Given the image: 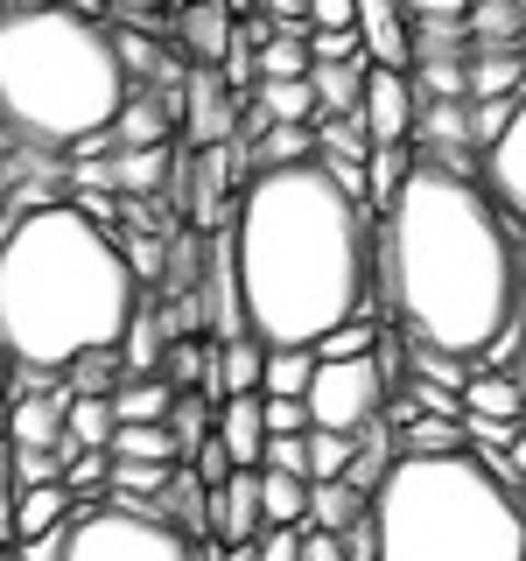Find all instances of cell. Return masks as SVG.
Returning a JSON list of instances; mask_svg holds the SVG:
<instances>
[{"label":"cell","mask_w":526,"mask_h":561,"mask_svg":"<svg viewBox=\"0 0 526 561\" xmlns=\"http://www.w3.org/2000/svg\"><path fill=\"white\" fill-rule=\"evenodd\" d=\"M519 260L526 239L478 175L414 162L400 197L379 210L373 295L408 344L478 365L519 323Z\"/></svg>","instance_id":"6da1fadb"},{"label":"cell","mask_w":526,"mask_h":561,"mask_svg":"<svg viewBox=\"0 0 526 561\" xmlns=\"http://www.w3.org/2000/svg\"><path fill=\"white\" fill-rule=\"evenodd\" d=\"M232 274L245 337L267 351H316L373 309L379 210L344 197L323 162L260 169L232 197Z\"/></svg>","instance_id":"7a4b0ae2"},{"label":"cell","mask_w":526,"mask_h":561,"mask_svg":"<svg viewBox=\"0 0 526 561\" xmlns=\"http://www.w3.org/2000/svg\"><path fill=\"white\" fill-rule=\"evenodd\" d=\"M140 323V274L105 225L78 204L14 218L0 239V358L14 373L64 379L78 358L119 351Z\"/></svg>","instance_id":"3957f363"},{"label":"cell","mask_w":526,"mask_h":561,"mask_svg":"<svg viewBox=\"0 0 526 561\" xmlns=\"http://www.w3.org/2000/svg\"><path fill=\"white\" fill-rule=\"evenodd\" d=\"M127 113V64L113 28L57 0L0 8V134L22 148H92Z\"/></svg>","instance_id":"277c9868"},{"label":"cell","mask_w":526,"mask_h":561,"mask_svg":"<svg viewBox=\"0 0 526 561\" xmlns=\"http://www.w3.org/2000/svg\"><path fill=\"white\" fill-rule=\"evenodd\" d=\"M379 561H526V491L470 449L400 456L373 491Z\"/></svg>","instance_id":"5b68a950"},{"label":"cell","mask_w":526,"mask_h":561,"mask_svg":"<svg viewBox=\"0 0 526 561\" xmlns=\"http://www.w3.org/2000/svg\"><path fill=\"white\" fill-rule=\"evenodd\" d=\"M64 561H218L210 540H190L155 505H78L64 534Z\"/></svg>","instance_id":"8992f818"},{"label":"cell","mask_w":526,"mask_h":561,"mask_svg":"<svg viewBox=\"0 0 526 561\" xmlns=\"http://www.w3.org/2000/svg\"><path fill=\"white\" fill-rule=\"evenodd\" d=\"M386 386L379 358H338L323 365L316 358V379H309V428H330V435H365L373 421H386Z\"/></svg>","instance_id":"52a82bcc"},{"label":"cell","mask_w":526,"mask_h":561,"mask_svg":"<svg viewBox=\"0 0 526 561\" xmlns=\"http://www.w3.org/2000/svg\"><path fill=\"white\" fill-rule=\"evenodd\" d=\"M358 119H365V140H373V148H408V140H414V119H421V92H414L408 70H379V64L365 70Z\"/></svg>","instance_id":"ba28073f"},{"label":"cell","mask_w":526,"mask_h":561,"mask_svg":"<svg viewBox=\"0 0 526 561\" xmlns=\"http://www.w3.org/2000/svg\"><path fill=\"white\" fill-rule=\"evenodd\" d=\"M484 197L499 204L513 225H526V99H519L513 127L484 148Z\"/></svg>","instance_id":"9c48e42d"},{"label":"cell","mask_w":526,"mask_h":561,"mask_svg":"<svg viewBox=\"0 0 526 561\" xmlns=\"http://www.w3.org/2000/svg\"><path fill=\"white\" fill-rule=\"evenodd\" d=\"M267 534V513H260V470H232L218 491H210V540L218 548H253Z\"/></svg>","instance_id":"30bf717a"},{"label":"cell","mask_w":526,"mask_h":561,"mask_svg":"<svg viewBox=\"0 0 526 561\" xmlns=\"http://www.w3.org/2000/svg\"><path fill=\"white\" fill-rule=\"evenodd\" d=\"M358 49L379 70H414V14L400 0H358Z\"/></svg>","instance_id":"8fae6325"},{"label":"cell","mask_w":526,"mask_h":561,"mask_svg":"<svg viewBox=\"0 0 526 561\" xmlns=\"http://www.w3.org/2000/svg\"><path fill=\"white\" fill-rule=\"evenodd\" d=\"M175 49H183V70H218L225 49H232V14L225 0H190L175 14Z\"/></svg>","instance_id":"7c38bea8"},{"label":"cell","mask_w":526,"mask_h":561,"mask_svg":"<svg viewBox=\"0 0 526 561\" xmlns=\"http://www.w3.org/2000/svg\"><path fill=\"white\" fill-rule=\"evenodd\" d=\"M183 119H190V148H225L232 140V99H225L218 70H183Z\"/></svg>","instance_id":"4fadbf2b"},{"label":"cell","mask_w":526,"mask_h":561,"mask_svg":"<svg viewBox=\"0 0 526 561\" xmlns=\"http://www.w3.org/2000/svg\"><path fill=\"white\" fill-rule=\"evenodd\" d=\"M218 449L232 456V470H260V456H267V408H260V393L218 400Z\"/></svg>","instance_id":"5bb4252c"},{"label":"cell","mask_w":526,"mask_h":561,"mask_svg":"<svg viewBox=\"0 0 526 561\" xmlns=\"http://www.w3.org/2000/svg\"><path fill=\"white\" fill-rule=\"evenodd\" d=\"M64 414H70V393H14L8 443L14 449H64Z\"/></svg>","instance_id":"9a60e30c"},{"label":"cell","mask_w":526,"mask_h":561,"mask_svg":"<svg viewBox=\"0 0 526 561\" xmlns=\"http://www.w3.org/2000/svg\"><path fill=\"white\" fill-rule=\"evenodd\" d=\"M155 513H162L175 534L210 540V484H204L190 463H175V470H169V484H162V499H155Z\"/></svg>","instance_id":"2e32d148"},{"label":"cell","mask_w":526,"mask_h":561,"mask_svg":"<svg viewBox=\"0 0 526 561\" xmlns=\"http://www.w3.org/2000/svg\"><path fill=\"white\" fill-rule=\"evenodd\" d=\"M365 70L373 64H309V92H316V113L323 119H358L365 105Z\"/></svg>","instance_id":"e0dca14e"},{"label":"cell","mask_w":526,"mask_h":561,"mask_svg":"<svg viewBox=\"0 0 526 561\" xmlns=\"http://www.w3.org/2000/svg\"><path fill=\"white\" fill-rule=\"evenodd\" d=\"M526 99V49H470V105Z\"/></svg>","instance_id":"ac0fdd59"},{"label":"cell","mask_w":526,"mask_h":561,"mask_svg":"<svg viewBox=\"0 0 526 561\" xmlns=\"http://www.w3.org/2000/svg\"><path fill=\"white\" fill-rule=\"evenodd\" d=\"M113 435H119L113 400H99V393H70V414H64V456H78V449H105V456H113Z\"/></svg>","instance_id":"d6986e66"},{"label":"cell","mask_w":526,"mask_h":561,"mask_svg":"<svg viewBox=\"0 0 526 561\" xmlns=\"http://www.w3.org/2000/svg\"><path fill=\"white\" fill-rule=\"evenodd\" d=\"M464 35H470V49H526V14H519V0H470Z\"/></svg>","instance_id":"ffe728a7"},{"label":"cell","mask_w":526,"mask_h":561,"mask_svg":"<svg viewBox=\"0 0 526 561\" xmlns=\"http://www.w3.org/2000/svg\"><path fill=\"white\" fill-rule=\"evenodd\" d=\"M365 513H373V499L365 491H351L344 478L338 484H309V526L316 534H351V526H365Z\"/></svg>","instance_id":"44dd1931"},{"label":"cell","mask_w":526,"mask_h":561,"mask_svg":"<svg viewBox=\"0 0 526 561\" xmlns=\"http://www.w3.org/2000/svg\"><path fill=\"white\" fill-rule=\"evenodd\" d=\"M253 105L274 119V127H316V92H309V78H260L253 84Z\"/></svg>","instance_id":"7402d4cb"},{"label":"cell","mask_w":526,"mask_h":561,"mask_svg":"<svg viewBox=\"0 0 526 561\" xmlns=\"http://www.w3.org/2000/svg\"><path fill=\"white\" fill-rule=\"evenodd\" d=\"M464 414H484V421H526V386L513 373H470L464 386Z\"/></svg>","instance_id":"603a6c76"},{"label":"cell","mask_w":526,"mask_h":561,"mask_svg":"<svg viewBox=\"0 0 526 561\" xmlns=\"http://www.w3.org/2000/svg\"><path fill=\"white\" fill-rule=\"evenodd\" d=\"M260 379H267V344H260V337H232V344H218V400L260 393Z\"/></svg>","instance_id":"cb8c5ba5"},{"label":"cell","mask_w":526,"mask_h":561,"mask_svg":"<svg viewBox=\"0 0 526 561\" xmlns=\"http://www.w3.org/2000/svg\"><path fill=\"white\" fill-rule=\"evenodd\" d=\"M113 463H162V470H175V463H183V449H175L169 421H134V428L113 435Z\"/></svg>","instance_id":"d4e9b609"},{"label":"cell","mask_w":526,"mask_h":561,"mask_svg":"<svg viewBox=\"0 0 526 561\" xmlns=\"http://www.w3.org/2000/svg\"><path fill=\"white\" fill-rule=\"evenodd\" d=\"M260 513H267V526H309V478L260 470Z\"/></svg>","instance_id":"484cf974"},{"label":"cell","mask_w":526,"mask_h":561,"mask_svg":"<svg viewBox=\"0 0 526 561\" xmlns=\"http://www.w3.org/2000/svg\"><path fill=\"white\" fill-rule=\"evenodd\" d=\"M169 435H175V449H183V463H190V456H197L210 435H218V408H210V393H175Z\"/></svg>","instance_id":"4316f807"},{"label":"cell","mask_w":526,"mask_h":561,"mask_svg":"<svg viewBox=\"0 0 526 561\" xmlns=\"http://www.w3.org/2000/svg\"><path fill=\"white\" fill-rule=\"evenodd\" d=\"M169 408H175V386L169 379H127V386H113L119 428H134V421H169Z\"/></svg>","instance_id":"83f0119b"},{"label":"cell","mask_w":526,"mask_h":561,"mask_svg":"<svg viewBox=\"0 0 526 561\" xmlns=\"http://www.w3.org/2000/svg\"><path fill=\"white\" fill-rule=\"evenodd\" d=\"M169 386H175V393H183V386H204V393L218 400V344L175 337L169 344Z\"/></svg>","instance_id":"f1b7e54d"},{"label":"cell","mask_w":526,"mask_h":561,"mask_svg":"<svg viewBox=\"0 0 526 561\" xmlns=\"http://www.w3.org/2000/svg\"><path fill=\"white\" fill-rule=\"evenodd\" d=\"M162 175H169V148L113 154V190H119V197H148V190H162Z\"/></svg>","instance_id":"f546056e"},{"label":"cell","mask_w":526,"mask_h":561,"mask_svg":"<svg viewBox=\"0 0 526 561\" xmlns=\"http://www.w3.org/2000/svg\"><path fill=\"white\" fill-rule=\"evenodd\" d=\"M309 379H316V351H267L260 393L267 400H309Z\"/></svg>","instance_id":"4dcf8cb0"},{"label":"cell","mask_w":526,"mask_h":561,"mask_svg":"<svg viewBox=\"0 0 526 561\" xmlns=\"http://www.w3.org/2000/svg\"><path fill=\"white\" fill-rule=\"evenodd\" d=\"M408 175H414V148H373V162H365V204L386 210Z\"/></svg>","instance_id":"1f68e13d"},{"label":"cell","mask_w":526,"mask_h":561,"mask_svg":"<svg viewBox=\"0 0 526 561\" xmlns=\"http://www.w3.org/2000/svg\"><path fill=\"white\" fill-rule=\"evenodd\" d=\"M408 78H414L421 105L428 99H464L470 105V57H428V64H414Z\"/></svg>","instance_id":"d6a6232c"},{"label":"cell","mask_w":526,"mask_h":561,"mask_svg":"<svg viewBox=\"0 0 526 561\" xmlns=\"http://www.w3.org/2000/svg\"><path fill=\"white\" fill-rule=\"evenodd\" d=\"M316 162V127H267V140L253 148V175L260 169H302Z\"/></svg>","instance_id":"836d02e7"},{"label":"cell","mask_w":526,"mask_h":561,"mask_svg":"<svg viewBox=\"0 0 526 561\" xmlns=\"http://www.w3.org/2000/svg\"><path fill=\"white\" fill-rule=\"evenodd\" d=\"M113 140L119 148H169V113L155 99H127V113L113 119Z\"/></svg>","instance_id":"e575fe53"},{"label":"cell","mask_w":526,"mask_h":561,"mask_svg":"<svg viewBox=\"0 0 526 561\" xmlns=\"http://www.w3.org/2000/svg\"><path fill=\"white\" fill-rule=\"evenodd\" d=\"M169 484L162 463H113V478H105V505H155Z\"/></svg>","instance_id":"d590c367"},{"label":"cell","mask_w":526,"mask_h":561,"mask_svg":"<svg viewBox=\"0 0 526 561\" xmlns=\"http://www.w3.org/2000/svg\"><path fill=\"white\" fill-rule=\"evenodd\" d=\"M393 443H400V456H456V449H464V421L421 414V421H408V428L393 435Z\"/></svg>","instance_id":"8d00e7d4"},{"label":"cell","mask_w":526,"mask_h":561,"mask_svg":"<svg viewBox=\"0 0 526 561\" xmlns=\"http://www.w3.org/2000/svg\"><path fill=\"white\" fill-rule=\"evenodd\" d=\"M105 478H113V456H105V449L64 456V484H70V499H78V505H99L105 499Z\"/></svg>","instance_id":"74e56055"},{"label":"cell","mask_w":526,"mask_h":561,"mask_svg":"<svg viewBox=\"0 0 526 561\" xmlns=\"http://www.w3.org/2000/svg\"><path fill=\"white\" fill-rule=\"evenodd\" d=\"M351 449H358V435L309 428V484H338L344 470H351Z\"/></svg>","instance_id":"f35d334b"},{"label":"cell","mask_w":526,"mask_h":561,"mask_svg":"<svg viewBox=\"0 0 526 561\" xmlns=\"http://www.w3.org/2000/svg\"><path fill=\"white\" fill-rule=\"evenodd\" d=\"M260 78H309V35H274V43H260Z\"/></svg>","instance_id":"ab89813d"},{"label":"cell","mask_w":526,"mask_h":561,"mask_svg":"<svg viewBox=\"0 0 526 561\" xmlns=\"http://www.w3.org/2000/svg\"><path fill=\"white\" fill-rule=\"evenodd\" d=\"M379 337H386V330H373V323L358 316V323L330 330V337L316 344V358H323V365H338V358H373V351H379Z\"/></svg>","instance_id":"60d3db41"},{"label":"cell","mask_w":526,"mask_h":561,"mask_svg":"<svg viewBox=\"0 0 526 561\" xmlns=\"http://www.w3.org/2000/svg\"><path fill=\"white\" fill-rule=\"evenodd\" d=\"M428 57H470L464 22H414V64H428Z\"/></svg>","instance_id":"b9f144b4"},{"label":"cell","mask_w":526,"mask_h":561,"mask_svg":"<svg viewBox=\"0 0 526 561\" xmlns=\"http://www.w3.org/2000/svg\"><path fill=\"white\" fill-rule=\"evenodd\" d=\"M14 449V443H8ZM14 484L35 491V484H64V449H14Z\"/></svg>","instance_id":"7bdbcfd3"},{"label":"cell","mask_w":526,"mask_h":561,"mask_svg":"<svg viewBox=\"0 0 526 561\" xmlns=\"http://www.w3.org/2000/svg\"><path fill=\"white\" fill-rule=\"evenodd\" d=\"M358 28H309V64H358Z\"/></svg>","instance_id":"ee69618b"},{"label":"cell","mask_w":526,"mask_h":561,"mask_svg":"<svg viewBox=\"0 0 526 561\" xmlns=\"http://www.w3.org/2000/svg\"><path fill=\"white\" fill-rule=\"evenodd\" d=\"M260 470H288V478H309V435H267V456Z\"/></svg>","instance_id":"f6af8a7d"},{"label":"cell","mask_w":526,"mask_h":561,"mask_svg":"<svg viewBox=\"0 0 526 561\" xmlns=\"http://www.w3.org/2000/svg\"><path fill=\"white\" fill-rule=\"evenodd\" d=\"M513 113H519V99H484V105H470V134H478V148H491V140L513 127Z\"/></svg>","instance_id":"bcb514c9"},{"label":"cell","mask_w":526,"mask_h":561,"mask_svg":"<svg viewBox=\"0 0 526 561\" xmlns=\"http://www.w3.org/2000/svg\"><path fill=\"white\" fill-rule=\"evenodd\" d=\"M14 505H22V484H14V449L0 435V548H14Z\"/></svg>","instance_id":"7dc6e473"},{"label":"cell","mask_w":526,"mask_h":561,"mask_svg":"<svg viewBox=\"0 0 526 561\" xmlns=\"http://www.w3.org/2000/svg\"><path fill=\"white\" fill-rule=\"evenodd\" d=\"M260 408H267V435H309V400H267L260 393Z\"/></svg>","instance_id":"c3c4849f"},{"label":"cell","mask_w":526,"mask_h":561,"mask_svg":"<svg viewBox=\"0 0 526 561\" xmlns=\"http://www.w3.org/2000/svg\"><path fill=\"white\" fill-rule=\"evenodd\" d=\"M302 534L309 526H267L260 534V561H302Z\"/></svg>","instance_id":"681fc988"},{"label":"cell","mask_w":526,"mask_h":561,"mask_svg":"<svg viewBox=\"0 0 526 561\" xmlns=\"http://www.w3.org/2000/svg\"><path fill=\"white\" fill-rule=\"evenodd\" d=\"M309 28H358V0H309Z\"/></svg>","instance_id":"f907efd6"},{"label":"cell","mask_w":526,"mask_h":561,"mask_svg":"<svg viewBox=\"0 0 526 561\" xmlns=\"http://www.w3.org/2000/svg\"><path fill=\"white\" fill-rule=\"evenodd\" d=\"M400 8H408L414 22H464L470 0H400Z\"/></svg>","instance_id":"816d5d0a"},{"label":"cell","mask_w":526,"mask_h":561,"mask_svg":"<svg viewBox=\"0 0 526 561\" xmlns=\"http://www.w3.org/2000/svg\"><path fill=\"white\" fill-rule=\"evenodd\" d=\"M302 561H351V554H344L338 534H316V526H309V534H302Z\"/></svg>","instance_id":"f5cc1de1"},{"label":"cell","mask_w":526,"mask_h":561,"mask_svg":"<svg viewBox=\"0 0 526 561\" xmlns=\"http://www.w3.org/2000/svg\"><path fill=\"white\" fill-rule=\"evenodd\" d=\"M64 14H78V22H99L105 28V14H113V0H57Z\"/></svg>","instance_id":"db71d44e"},{"label":"cell","mask_w":526,"mask_h":561,"mask_svg":"<svg viewBox=\"0 0 526 561\" xmlns=\"http://www.w3.org/2000/svg\"><path fill=\"white\" fill-rule=\"evenodd\" d=\"M119 14H134V22H148V14H162V8H175V0H113Z\"/></svg>","instance_id":"11a10c76"},{"label":"cell","mask_w":526,"mask_h":561,"mask_svg":"<svg viewBox=\"0 0 526 561\" xmlns=\"http://www.w3.org/2000/svg\"><path fill=\"white\" fill-rule=\"evenodd\" d=\"M8 408H14V373H8V358H0V435H8Z\"/></svg>","instance_id":"9f6ffc18"},{"label":"cell","mask_w":526,"mask_h":561,"mask_svg":"<svg viewBox=\"0 0 526 561\" xmlns=\"http://www.w3.org/2000/svg\"><path fill=\"white\" fill-rule=\"evenodd\" d=\"M218 561H260V540L253 548H218Z\"/></svg>","instance_id":"6f0895ef"},{"label":"cell","mask_w":526,"mask_h":561,"mask_svg":"<svg viewBox=\"0 0 526 561\" xmlns=\"http://www.w3.org/2000/svg\"><path fill=\"white\" fill-rule=\"evenodd\" d=\"M519 337H526V260H519Z\"/></svg>","instance_id":"680465c9"},{"label":"cell","mask_w":526,"mask_h":561,"mask_svg":"<svg viewBox=\"0 0 526 561\" xmlns=\"http://www.w3.org/2000/svg\"><path fill=\"white\" fill-rule=\"evenodd\" d=\"M8 8H35V0H8Z\"/></svg>","instance_id":"91938a15"},{"label":"cell","mask_w":526,"mask_h":561,"mask_svg":"<svg viewBox=\"0 0 526 561\" xmlns=\"http://www.w3.org/2000/svg\"><path fill=\"white\" fill-rule=\"evenodd\" d=\"M519 14H526V0H519Z\"/></svg>","instance_id":"94428289"}]
</instances>
